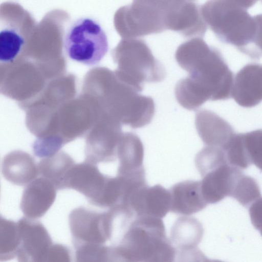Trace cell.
I'll return each instance as SVG.
<instances>
[{
    "mask_svg": "<svg viewBox=\"0 0 262 262\" xmlns=\"http://www.w3.org/2000/svg\"><path fill=\"white\" fill-rule=\"evenodd\" d=\"M175 58L189 73L177 84L181 98L189 106L198 109L208 100L231 98L233 74L221 53L201 37L180 45Z\"/></svg>",
    "mask_w": 262,
    "mask_h": 262,
    "instance_id": "cell-1",
    "label": "cell"
},
{
    "mask_svg": "<svg viewBox=\"0 0 262 262\" xmlns=\"http://www.w3.org/2000/svg\"><path fill=\"white\" fill-rule=\"evenodd\" d=\"M111 261L171 262L176 250L161 219L140 216L131 222L118 243L111 246Z\"/></svg>",
    "mask_w": 262,
    "mask_h": 262,
    "instance_id": "cell-2",
    "label": "cell"
},
{
    "mask_svg": "<svg viewBox=\"0 0 262 262\" xmlns=\"http://www.w3.org/2000/svg\"><path fill=\"white\" fill-rule=\"evenodd\" d=\"M201 9L206 23L219 40L252 58H258L255 47L256 21L246 9L230 0H208Z\"/></svg>",
    "mask_w": 262,
    "mask_h": 262,
    "instance_id": "cell-3",
    "label": "cell"
},
{
    "mask_svg": "<svg viewBox=\"0 0 262 262\" xmlns=\"http://www.w3.org/2000/svg\"><path fill=\"white\" fill-rule=\"evenodd\" d=\"M119 78L140 92L144 82H157L165 77V70L142 39L124 38L115 51Z\"/></svg>",
    "mask_w": 262,
    "mask_h": 262,
    "instance_id": "cell-4",
    "label": "cell"
},
{
    "mask_svg": "<svg viewBox=\"0 0 262 262\" xmlns=\"http://www.w3.org/2000/svg\"><path fill=\"white\" fill-rule=\"evenodd\" d=\"M172 6L166 0H133L117 11L116 29L124 38L161 33L167 30L166 19Z\"/></svg>",
    "mask_w": 262,
    "mask_h": 262,
    "instance_id": "cell-5",
    "label": "cell"
},
{
    "mask_svg": "<svg viewBox=\"0 0 262 262\" xmlns=\"http://www.w3.org/2000/svg\"><path fill=\"white\" fill-rule=\"evenodd\" d=\"M63 46L69 58L87 66L98 63L108 49L107 37L101 25L88 17L77 19L71 24Z\"/></svg>",
    "mask_w": 262,
    "mask_h": 262,
    "instance_id": "cell-6",
    "label": "cell"
},
{
    "mask_svg": "<svg viewBox=\"0 0 262 262\" xmlns=\"http://www.w3.org/2000/svg\"><path fill=\"white\" fill-rule=\"evenodd\" d=\"M74 246L104 245L113 237V213L111 209L98 212L80 207L73 209L69 217Z\"/></svg>",
    "mask_w": 262,
    "mask_h": 262,
    "instance_id": "cell-7",
    "label": "cell"
},
{
    "mask_svg": "<svg viewBox=\"0 0 262 262\" xmlns=\"http://www.w3.org/2000/svg\"><path fill=\"white\" fill-rule=\"evenodd\" d=\"M17 223L21 238L16 255L18 261H47L49 252L53 244L45 226L40 222L26 216Z\"/></svg>",
    "mask_w": 262,
    "mask_h": 262,
    "instance_id": "cell-8",
    "label": "cell"
},
{
    "mask_svg": "<svg viewBox=\"0 0 262 262\" xmlns=\"http://www.w3.org/2000/svg\"><path fill=\"white\" fill-rule=\"evenodd\" d=\"M108 177L94 163H80L74 165L68 173L63 189H74L83 194L91 204L99 207Z\"/></svg>",
    "mask_w": 262,
    "mask_h": 262,
    "instance_id": "cell-9",
    "label": "cell"
},
{
    "mask_svg": "<svg viewBox=\"0 0 262 262\" xmlns=\"http://www.w3.org/2000/svg\"><path fill=\"white\" fill-rule=\"evenodd\" d=\"M170 193L160 185L143 186L129 196L127 205L135 217L146 216L162 219L170 210Z\"/></svg>",
    "mask_w": 262,
    "mask_h": 262,
    "instance_id": "cell-10",
    "label": "cell"
},
{
    "mask_svg": "<svg viewBox=\"0 0 262 262\" xmlns=\"http://www.w3.org/2000/svg\"><path fill=\"white\" fill-rule=\"evenodd\" d=\"M231 98L245 108L254 107L262 101V64L248 63L237 73Z\"/></svg>",
    "mask_w": 262,
    "mask_h": 262,
    "instance_id": "cell-11",
    "label": "cell"
},
{
    "mask_svg": "<svg viewBox=\"0 0 262 262\" xmlns=\"http://www.w3.org/2000/svg\"><path fill=\"white\" fill-rule=\"evenodd\" d=\"M57 190L51 181L43 177L28 184L23 191L20 205L25 216L34 220L43 216L54 202Z\"/></svg>",
    "mask_w": 262,
    "mask_h": 262,
    "instance_id": "cell-12",
    "label": "cell"
},
{
    "mask_svg": "<svg viewBox=\"0 0 262 262\" xmlns=\"http://www.w3.org/2000/svg\"><path fill=\"white\" fill-rule=\"evenodd\" d=\"M167 30L177 32L186 37H202L207 25L196 4L186 1L176 5L169 11L166 19Z\"/></svg>",
    "mask_w": 262,
    "mask_h": 262,
    "instance_id": "cell-13",
    "label": "cell"
},
{
    "mask_svg": "<svg viewBox=\"0 0 262 262\" xmlns=\"http://www.w3.org/2000/svg\"><path fill=\"white\" fill-rule=\"evenodd\" d=\"M242 171L228 163L208 172L201 182L203 196L208 204L217 203L230 196L234 186Z\"/></svg>",
    "mask_w": 262,
    "mask_h": 262,
    "instance_id": "cell-14",
    "label": "cell"
},
{
    "mask_svg": "<svg viewBox=\"0 0 262 262\" xmlns=\"http://www.w3.org/2000/svg\"><path fill=\"white\" fill-rule=\"evenodd\" d=\"M195 126L198 135L206 146L223 148L236 133L227 121L212 111L205 109L196 112Z\"/></svg>",
    "mask_w": 262,
    "mask_h": 262,
    "instance_id": "cell-15",
    "label": "cell"
},
{
    "mask_svg": "<svg viewBox=\"0 0 262 262\" xmlns=\"http://www.w3.org/2000/svg\"><path fill=\"white\" fill-rule=\"evenodd\" d=\"M169 191L170 210L177 214L189 215L202 210L207 205L200 181H182L173 185Z\"/></svg>",
    "mask_w": 262,
    "mask_h": 262,
    "instance_id": "cell-16",
    "label": "cell"
},
{
    "mask_svg": "<svg viewBox=\"0 0 262 262\" xmlns=\"http://www.w3.org/2000/svg\"><path fill=\"white\" fill-rule=\"evenodd\" d=\"M1 167L5 179L18 186L27 185L39 174L38 166L32 158L24 154L9 155L3 160Z\"/></svg>",
    "mask_w": 262,
    "mask_h": 262,
    "instance_id": "cell-17",
    "label": "cell"
},
{
    "mask_svg": "<svg viewBox=\"0 0 262 262\" xmlns=\"http://www.w3.org/2000/svg\"><path fill=\"white\" fill-rule=\"evenodd\" d=\"M204 233L202 224L192 216H182L172 226L170 241L182 254H187L196 250Z\"/></svg>",
    "mask_w": 262,
    "mask_h": 262,
    "instance_id": "cell-18",
    "label": "cell"
},
{
    "mask_svg": "<svg viewBox=\"0 0 262 262\" xmlns=\"http://www.w3.org/2000/svg\"><path fill=\"white\" fill-rule=\"evenodd\" d=\"M119 159L117 174H124L143 168L144 147L135 134H122L117 147Z\"/></svg>",
    "mask_w": 262,
    "mask_h": 262,
    "instance_id": "cell-19",
    "label": "cell"
},
{
    "mask_svg": "<svg viewBox=\"0 0 262 262\" xmlns=\"http://www.w3.org/2000/svg\"><path fill=\"white\" fill-rule=\"evenodd\" d=\"M74 165L70 158L59 156L41 161L38 168L41 177L51 181L57 189L61 190L66 176Z\"/></svg>",
    "mask_w": 262,
    "mask_h": 262,
    "instance_id": "cell-20",
    "label": "cell"
},
{
    "mask_svg": "<svg viewBox=\"0 0 262 262\" xmlns=\"http://www.w3.org/2000/svg\"><path fill=\"white\" fill-rule=\"evenodd\" d=\"M20 241L17 223L1 217L0 261H6L16 256Z\"/></svg>",
    "mask_w": 262,
    "mask_h": 262,
    "instance_id": "cell-21",
    "label": "cell"
},
{
    "mask_svg": "<svg viewBox=\"0 0 262 262\" xmlns=\"http://www.w3.org/2000/svg\"><path fill=\"white\" fill-rule=\"evenodd\" d=\"M24 44L23 36L12 28H5L0 32V61L7 63L14 60Z\"/></svg>",
    "mask_w": 262,
    "mask_h": 262,
    "instance_id": "cell-22",
    "label": "cell"
},
{
    "mask_svg": "<svg viewBox=\"0 0 262 262\" xmlns=\"http://www.w3.org/2000/svg\"><path fill=\"white\" fill-rule=\"evenodd\" d=\"M227 163L229 164L224 150L217 146L206 145L195 158V166L202 177Z\"/></svg>",
    "mask_w": 262,
    "mask_h": 262,
    "instance_id": "cell-23",
    "label": "cell"
},
{
    "mask_svg": "<svg viewBox=\"0 0 262 262\" xmlns=\"http://www.w3.org/2000/svg\"><path fill=\"white\" fill-rule=\"evenodd\" d=\"M230 196L243 206H247L260 198L261 193L256 181L242 172L235 183Z\"/></svg>",
    "mask_w": 262,
    "mask_h": 262,
    "instance_id": "cell-24",
    "label": "cell"
},
{
    "mask_svg": "<svg viewBox=\"0 0 262 262\" xmlns=\"http://www.w3.org/2000/svg\"><path fill=\"white\" fill-rule=\"evenodd\" d=\"M226 154L228 163L240 169L248 168L252 163L245 148L242 133H236L222 148Z\"/></svg>",
    "mask_w": 262,
    "mask_h": 262,
    "instance_id": "cell-25",
    "label": "cell"
},
{
    "mask_svg": "<svg viewBox=\"0 0 262 262\" xmlns=\"http://www.w3.org/2000/svg\"><path fill=\"white\" fill-rule=\"evenodd\" d=\"M74 248L76 261H111V246L82 244Z\"/></svg>",
    "mask_w": 262,
    "mask_h": 262,
    "instance_id": "cell-26",
    "label": "cell"
},
{
    "mask_svg": "<svg viewBox=\"0 0 262 262\" xmlns=\"http://www.w3.org/2000/svg\"><path fill=\"white\" fill-rule=\"evenodd\" d=\"M242 136L251 163L262 170V129L242 133Z\"/></svg>",
    "mask_w": 262,
    "mask_h": 262,
    "instance_id": "cell-27",
    "label": "cell"
},
{
    "mask_svg": "<svg viewBox=\"0 0 262 262\" xmlns=\"http://www.w3.org/2000/svg\"><path fill=\"white\" fill-rule=\"evenodd\" d=\"M70 253L67 247L60 244H53L48 253L47 261L69 262Z\"/></svg>",
    "mask_w": 262,
    "mask_h": 262,
    "instance_id": "cell-28",
    "label": "cell"
},
{
    "mask_svg": "<svg viewBox=\"0 0 262 262\" xmlns=\"http://www.w3.org/2000/svg\"><path fill=\"white\" fill-rule=\"evenodd\" d=\"M249 212L252 225L262 235V198L252 203Z\"/></svg>",
    "mask_w": 262,
    "mask_h": 262,
    "instance_id": "cell-29",
    "label": "cell"
},
{
    "mask_svg": "<svg viewBox=\"0 0 262 262\" xmlns=\"http://www.w3.org/2000/svg\"><path fill=\"white\" fill-rule=\"evenodd\" d=\"M237 6L245 9H249L253 6L258 0H230Z\"/></svg>",
    "mask_w": 262,
    "mask_h": 262,
    "instance_id": "cell-30",
    "label": "cell"
},
{
    "mask_svg": "<svg viewBox=\"0 0 262 262\" xmlns=\"http://www.w3.org/2000/svg\"><path fill=\"white\" fill-rule=\"evenodd\" d=\"M166 1L171 3H172V4H177V3H180L183 2L184 1H190V0H166Z\"/></svg>",
    "mask_w": 262,
    "mask_h": 262,
    "instance_id": "cell-31",
    "label": "cell"
},
{
    "mask_svg": "<svg viewBox=\"0 0 262 262\" xmlns=\"http://www.w3.org/2000/svg\"><path fill=\"white\" fill-rule=\"evenodd\" d=\"M190 1H193V0H190Z\"/></svg>",
    "mask_w": 262,
    "mask_h": 262,
    "instance_id": "cell-32",
    "label": "cell"
},
{
    "mask_svg": "<svg viewBox=\"0 0 262 262\" xmlns=\"http://www.w3.org/2000/svg\"><path fill=\"white\" fill-rule=\"evenodd\" d=\"M261 1H262V0H261Z\"/></svg>",
    "mask_w": 262,
    "mask_h": 262,
    "instance_id": "cell-33",
    "label": "cell"
}]
</instances>
